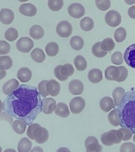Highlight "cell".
<instances>
[{
	"mask_svg": "<svg viewBox=\"0 0 135 152\" xmlns=\"http://www.w3.org/2000/svg\"><path fill=\"white\" fill-rule=\"evenodd\" d=\"M45 97L36 87L22 84L9 95L3 103V110L10 116L30 125L42 111Z\"/></svg>",
	"mask_w": 135,
	"mask_h": 152,
	"instance_id": "1",
	"label": "cell"
},
{
	"mask_svg": "<svg viewBox=\"0 0 135 152\" xmlns=\"http://www.w3.org/2000/svg\"><path fill=\"white\" fill-rule=\"evenodd\" d=\"M117 109L122 128H128L135 134V90L125 93Z\"/></svg>",
	"mask_w": 135,
	"mask_h": 152,
	"instance_id": "2",
	"label": "cell"
},
{
	"mask_svg": "<svg viewBox=\"0 0 135 152\" xmlns=\"http://www.w3.org/2000/svg\"><path fill=\"white\" fill-rule=\"evenodd\" d=\"M26 135L31 140H35L38 144L46 142L49 137L47 129L37 123L32 124L29 125Z\"/></svg>",
	"mask_w": 135,
	"mask_h": 152,
	"instance_id": "3",
	"label": "cell"
},
{
	"mask_svg": "<svg viewBox=\"0 0 135 152\" xmlns=\"http://www.w3.org/2000/svg\"><path fill=\"white\" fill-rule=\"evenodd\" d=\"M74 66L70 64L57 66L54 69L55 76L62 81L66 80L69 76H72L74 74Z\"/></svg>",
	"mask_w": 135,
	"mask_h": 152,
	"instance_id": "4",
	"label": "cell"
},
{
	"mask_svg": "<svg viewBox=\"0 0 135 152\" xmlns=\"http://www.w3.org/2000/svg\"><path fill=\"white\" fill-rule=\"evenodd\" d=\"M102 144L105 146H110L114 144H119L122 140L119 135L118 130L112 129L104 133L100 137Z\"/></svg>",
	"mask_w": 135,
	"mask_h": 152,
	"instance_id": "5",
	"label": "cell"
},
{
	"mask_svg": "<svg viewBox=\"0 0 135 152\" xmlns=\"http://www.w3.org/2000/svg\"><path fill=\"white\" fill-rule=\"evenodd\" d=\"M120 14L115 10H110L105 15V21L106 23L112 27H116L121 22Z\"/></svg>",
	"mask_w": 135,
	"mask_h": 152,
	"instance_id": "6",
	"label": "cell"
},
{
	"mask_svg": "<svg viewBox=\"0 0 135 152\" xmlns=\"http://www.w3.org/2000/svg\"><path fill=\"white\" fill-rule=\"evenodd\" d=\"M56 31L58 36L62 38H68L72 32V26L69 22L62 21L57 25Z\"/></svg>",
	"mask_w": 135,
	"mask_h": 152,
	"instance_id": "7",
	"label": "cell"
},
{
	"mask_svg": "<svg viewBox=\"0 0 135 152\" xmlns=\"http://www.w3.org/2000/svg\"><path fill=\"white\" fill-rule=\"evenodd\" d=\"M34 45L33 41L28 37H22L16 43L17 49L23 53H28L34 47Z\"/></svg>",
	"mask_w": 135,
	"mask_h": 152,
	"instance_id": "8",
	"label": "cell"
},
{
	"mask_svg": "<svg viewBox=\"0 0 135 152\" xmlns=\"http://www.w3.org/2000/svg\"><path fill=\"white\" fill-rule=\"evenodd\" d=\"M69 106L71 112L73 114H80L85 108V100L81 97H76L70 101Z\"/></svg>",
	"mask_w": 135,
	"mask_h": 152,
	"instance_id": "9",
	"label": "cell"
},
{
	"mask_svg": "<svg viewBox=\"0 0 135 152\" xmlns=\"http://www.w3.org/2000/svg\"><path fill=\"white\" fill-rule=\"evenodd\" d=\"M68 11L71 17L76 19H80L85 14V10L80 3H74L69 5Z\"/></svg>",
	"mask_w": 135,
	"mask_h": 152,
	"instance_id": "10",
	"label": "cell"
},
{
	"mask_svg": "<svg viewBox=\"0 0 135 152\" xmlns=\"http://www.w3.org/2000/svg\"><path fill=\"white\" fill-rule=\"evenodd\" d=\"M86 152H101L102 146L100 145L97 138L94 136H89L85 140Z\"/></svg>",
	"mask_w": 135,
	"mask_h": 152,
	"instance_id": "11",
	"label": "cell"
},
{
	"mask_svg": "<svg viewBox=\"0 0 135 152\" xmlns=\"http://www.w3.org/2000/svg\"><path fill=\"white\" fill-rule=\"evenodd\" d=\"M123 58L128 66L135 69V43L131 45L126 49Z\"/></svg>",
	"mask_w": 135,
	"mask_h": 152,
	"instance_id": "12",
	"label": "cell"
},
{
	"mask_svg": "<svg viewBox=\"0 0 135 152\" xmlns=\"http://www.w3.org/2000/svg\"><path fill=\"white\" fill-rule=\"evenodd\" d=\"M61 87L60 83L54 79L47 80L46 83V90L47 94L53 97L59 95L60 92Z\"/></svg>",
	"mask_w": 135,
	"mask_h": 152,
	"instance_id": "13",
	"label": "cell"
},
{
	"mask_svg": "<svg viewBox=\"0 0 135 152\" xmlns=\"http://www.w3.org/2000/svg\"><path fill=\"white\" fill-rule=\"evenodd\" d=\"M14 13L11 10L2 9L0 11V21L2 23L9 25L14 21Z\"/></svg>",
	"mask_w": 135,
	"mask_h": 152,
	"instance_id": "14",
	"label": "cell"
},
{
	"mask_svg": "<svg viewBox=\"0 0 135 152\" xmlns=\"http://www.w3.org/2000/svg\"><path fill=\"white\" fill-rule=\"evenodd\" d=\"M19 10L21 14L27 17H33L37 13L36 6L31 3L22 4L19 7Z\"/></svg>",
	"mask_w": 135,
	"mask_h": 152,
	"instance_id": "15",
	"label": "cell"
},
{
	"mask_svg": "<svg viewBox=\"0 0 135 152\" xmlns=\"http://www.w3.org/2000/svg\"><path fill=\"white\" fill-rule=\"evenodd\" d=\"M57 107V102L53 98H47L43 100L42 112L46 115L51 114L55 111Z\"/></svg>",
	"mask_w": 135,
	"mask_h": 152,
	"instance_id": "16",
	"label": "cell"
},
{
	"mask_svg": "<svg viewBox=\"0 0 135 152\" xmlns=\"http://www.w3.org/2000/svg\"><path fill=\"white\" fill-rule=\"evenodd\" d=\"M69 90L72 95H81L84 90L83 83L77 79L71 81L69 83Z\"/></svg>",
	"mask_w": 135,
	"mask_h": 152,
	"instance_id": "17",
	"label": "cell"
},
{
	"mask_svg": "<svg viewBox=\"0 0 135 152\" xmlns=\"http://www.w3.org/2000/svg\"><path fill=\"white\" fill-rule=\"evenodd\" d=\"M19 82L15 79H12L7 81L2 87L3 93L6 95L11 94L19 87Z\"/></svg>",
	"mask_w": 135,
	"mask_h": 152,
	"instance_id": "18",
	"label": "cell"
},
{
	"mask_svg": "<svg viewBox=\"0 0 135 152\" xmlns=\"http://www.w3.org/2000/svg\"><path fill=\"white\" fill-rule=\"evenodd\" d=\"M105 77L110 81L116 80L120 75V69L117 66H110L107 67L104 72Z\"/></svg>",
	"mask_w": 135,
	"mask_h": 152,
	"instance_id": "19",
	"label": "cell"
},
{
	"mask_svg": "<svg viewBox=\"0 0 135 152\" xmlns=\"http://www.w3.org/2000/svg\"><path fill=\"white\" fill-rule=\"evenodd\" d=\"M100 107L104 112H110L115 107L114 100L110 97H104L100 101Z\"/></svg>",
	"mask_w": 135,
	"mask_h": 152,
	"instance_id": "20",
	"label": "cell"
},
{
	"mask_svg": "<svg viewBox=\"0 0 135 152\" xmlns=\"http://www.w3.org/2000/svg\"><path fill=\"white\" fill-rule=\"evenodd\" d=\"M17 77L22 83H28L31 80L32 71L27 67H22L18 72Z\"/></svg>",
	"mask_w": 135,
	"mask_h": 152,
	"instance_id": "21",
	"label": "cell"
},
{
	"mask_svg": "<svg viewBox=\"0 0 135 152\" xmlns=\"http://www.w3.org/2000/svg\"><path fill=\"white\" fill-rule=\"evenodd\" d=\"M88 76L89 81L93 83H99L103 79L102 71L97 68L91 69L88 73Z\"/></svg>",
	"mask_w": 135,
	"mask_h": 152,
	"instance_id": "22",
	"label": "cell"
},
{
	"mask_svg": "<svg viewBox=\"0 0 135 152\" xmlns=\"http://www.w3.org/2000/svg\"><path fill=\"white\" fill-rule=\"evenodd\" d=\"M55 114L62 118H66L70 115V111L67 104L64 102H59L57 104Z\"/></svg>",
	"mask_w": 135,
	"mask_h": 152,
	"instance_id": "23",
	"label": "cell"
},
{
	"mask_svg": "<svg viewBox=\"0 0 135 152\" xmlns=\"http://www.w3.org/2000/svg\"><path fill=\"white\" fill-rule=\"evenodd\" d=\"M32 146V142L28 138L23 137L19 141L18 145L19 152H30Z\"/></svg>",
	"mask_w": 135,
	"mask_h": 152,
	"instance_id": "24",
	"label": "cell"
},
{
	"mask_svg": "<svg viewBox=\"0 0 135 152\" xmlns=\"http://www.w3.org/2000/svg\"><path fill=\"white\" fill-rule=\"evenodd\" d=\"M44 34L45 31L43 28L38 25H34L32 26L29 31V35L31 38L36 40L41 39L44 36Z\"/></svg>",
	"mask_w": 135,
	"mask_h": 152,
	"instance_id": "25",
	"label": "cell"
},
{
	"mask_svg": "<svg viewBox=\"0 0 135 152\" xmlns=\"http://www.w3.org/2000/svg\"><path fill=\"white\" fill-rule=\"evenodd\" d=\"M125 93V90L121 87H117L114 89L112 93V97L114 98L115 106H118L120 104Z\"/></svg>",
	"mask_w": 135,
	"mask_h": 152,
	"instance_id": "26",
	"label": "cell"
},
{
	"mask_svg": "<svg viewBox=\"0 0 135 152\" xmlns=\"http://www.w3.org/2000/svg\"><path fill=\"white\" fill-rule=\"evenodd\" d=\"M31 57L37 63H42L45 59V53L40 48H35L31 52Z\"/></svg>",
	"mask_w": 135,
	"mask_h": 152,
	"instance_id": "27",
	"label": "cell"
},
{
	"mask_svg": "<svg viewBox=\"0 0 135 152\" xmlns=\"http://www.w3.org/2000/svg\"><path fill=\"white\" fill-rule=\"evenodd\" d=\"M108 118L109 123L114 127L120 125V119L119 117V113L117 109H114L108 114Z\"/></svg>",
	"mask_w": 135,
	"mask_h": 152,
	"instance_id": "28",
	"label": "cell"
},
{
	"mask_svg": "<svg viewBox=\"0 0 135 152\" xmlns=\"http://www.w3.org/2000/svg\"><path fill=\"white\" fill-rule=\"evenodd\" d=\"M74 64L78 71L85 70L87 67V62L85 58L80 55L76 56L74 59Z\"/></svg>",
	"mask_w": 135,
	"mask_h": 152,
	"instance_id": "29",
	"label": "cell"
},
{
	"mask_svg": "<svg viewBox=\"0 0 135 152\" xmlns=\"http://www.w3.org/2000/svg\"><path fill=\"white\" fill-rule=\"evenodd\" d=\"M70 44L71 47L74 50L78 51L83 47L84 41L83 39L78 36H74L70 40Z\"/></svg>",
	"mask_w": 135,
	"mask_h": 152,
	"instance_id": "30",
	"label": "cell"
},
{
	"mask_svg": "<svg viewBox=\"0 0 135 152\" xmlns=\"http://www.w3.org/2000/svg\"><path fill=\"white\" fill-rule=\"evenodd\" d=\"M12 128L14 132L18 134H23L25 133L26 124L24 121L21 120H16L12 124Z\"/></svg>",
	"mask_w": 135,
	"mask_h": 152,
	"instance_id": "31",
	"label": "cell"
},
{
	"mask_svg": "<svg viewBox=\"0 0 135 152\" xmlns=\"http://www.w3.org/2000/svg\"><path fill=\"white\" fill-rule=\"evenodd\" d=\"M81 28L85 31H90L94 27V21L90 17H85L80 22Z\"/></svg>",
	"mask_w": 135,
	"mask_h": 152,
	"instance_id": "32",
	"label": "cell"
},
{
	"mask_svg": "<svg viewBox=\"0 0 135 152\" xmlns=\"http://www.w3.org/2000/svg\"><path fill=\"white\" fill-rule=\"evenodd\" d=\"M47 54L50 57H54L58 53L59 48L57 43L55 42H49L45 48Z\"/></svg>",
	"mask_w": 135,
	"mask_h": 152,
	"instance_id": "33",
	"label": "cell"
},
{
	"mask_svg": "<svg viewBox=\"0 0 135 152\" xmlns=\"http://www.w3.org/2000/svg\"><path fill=\"white\" fill-rule=\"evenodd\" d=\"M13 61L11 57L8 56L0 57V70H9L12 66Z\"/></svg>",
	"mask_w": 135,
	"mask_h": 152,
	"instance_id": "34",
	"label": "cell"
},
{
	"mask_svg": "<svg viewBox=\"0 0 135 152\" xmlns=\"http://www.w3.org/2000/svg\"><path fill=\"white\" fill-rule=\"evenodd\" d=\"M101 42H98L93 45L91 48V51L93 55L97 58H103L108 54V52L104 51L101 48Z\"/></svg>",
	"mask_w": 135,
	"mask_h": 152,
	"instance_id": "35",
	"label": "cell"
},
{
	"mask_svg": "<svg viewBox=\"0 0 135 152\" xmlns=\"http://www.w3.org/2000/svg\"><path fill=\"white\" fill-rule=\"evenodd\" d=\"M115 47V43L113 39L110 38H107L103 40L101 43V48L104 51H110Z\"/></svg>",
	"mask_w": 135,
	"mask_h": 152,
	"instance_id": "36",
	"label": "cell"
},
{
	"mask_svg": "<svg viewBox=\"0 0 135 152\" xmlns=\"http://www.w3.org/2000/svg\"><path fill=\"white\" fill-rule=\"evenodd\" d=\"M19 37L18 31L14 28H9L5 33V38L9 41L12 42L17 39Z\"/></svg>",
	"mask_w": 135,
	"mask_h": 152,
	"instance_id": "37",
	"label": "cell"
},
{
	"mask_svg": "<svg viewBox=\"0 0 135 152\" xmlns=\"http://www.w3.org/2000/svg\"><path fill=\"white\" fill-rule=\"evenodd\" d=\"M127 32L125 28L120 27L116 30L114 33V38L117 42H121L125 40Z\"/></svg>",
	"mask_w": 135,
	"mask_h": 152,
	"instance_id": "38",
	"label": "cell"
},
{
	"mask_svg": "<svg viewBox=\"0 0 135 152\" xmlns=\"http://www.w3.org/2000/svg\"><path fill=\"white\" fill-rule=\"evenodd\" d=\"M47 4L51 10L53 11H58L62 8L64 2L62 0H49Z\"/></svg>",
	"mask_w": 135,
	"mask_h": 152,
	"instance_id": "39",
	"label": "cell"
},
{
	"mask_svg": "<svg viewBox=\"0 0 135 152\" xmlns=\"http://www.w3.org/2000/svg\"><path fill=\"white\" fill-rule=\"evenodd\" d=\"M119 135L123 141H127L131 140L133 136V132L128 128H121L118 130Z\"/></svg>",
	"mask_w": 135,
	"mask_h": 152,
	"instance_id": "40",
	"label": "cell"
},
{
	"mask_svg": "<svg viewBox=\"0 0 135 152\" xmlns=\"http://www.w3.org/2000/svg\"><path fill=\"white\" fill-rule=\"evenodd\" d=\"M96 5L98 9L102 11H105L109 9L111 7V1L109 0H104V1H96Z\"/></svg>",
	"mask_w": 135,
	"mask_h": 152,
	"instance_id": "41",
	"label": "cell"
},
{
	"mask_svg": "<svg viewBox=\"0 0 135 152\" xmlns=\"http://www.w3.org/2000/svg\"><path fill=\"white\" fill-rule=\"evenodd\" d=\"M112 62L116 65H120L123 63V57L121 52L117 51L115 52L112 56Z\"/></svg>",
	"mask_w": 135,
	"mask_h": 152,
	"instance_id": "42",
	"label": "cell"
},
{
	"mask_svg": "<svg viewBox=\"0 0 135 152\" xmlns=\"http://www.w3.org/2000/svg\"><path fill=\"white\" fill-rule=\"evenodd\" d=\"M120 152H135V145L131 142H124L120 147Z\"/></svg>",
	"mask_w": 135,
	"mask_h": 152,
	"instance_id": "43",
	"label": "cell"
},
{
	"mask_svg": "<svg viewBox=\"0 0 135 152\" xmlns=\"http://www.w3.org/2000/svg\"><path fill=\"white\" fill-rule=\"evenodd\" d=\"M11 49V46L9 43L4 40L0 41V55H7Z\"/></svg>",
	"mask_w": 135,
	"mask_h": 152,
	"instance_id": "44",
	"label": "cell"
},
{
	"mask_svg": "<svg viewBox=\"0 0 135 152\" xmlns=\"http://www.w3.org/2000/svg\"><path fill=\"white\" fill-rule=\"evenodd\" d=\"M119 68L120 69V75L118 78L117 79L116 81L118 83H121L125 80L128 77V69H127L125 66H119Z\"/></svg>",
	"mask_w": 135,
	"mask_h": 152,
	"instance_id": "45",
	"label": "cell"
},
{
	"mask_svg": "<svg viewBox=\"0 0 135 152\" xmlns=\"http://www.w3.org/2000/svg\"><path fill=\"white\" fill-rule=\"evenodd\" d=\"M47 81H42L38 85L39 92L42 95V96H45V97L49 96L48 94H47V90H46V83H47Z\"/></svg>",
	"mask_w": 135,
	"mask_h": 152,
	"instance_id": "46",
	"label": "cell"
},
{
	"mask_svg": "<svg viewBox=\"0 0 135 152\" xmlns=\"http://www.w3.org/2000/svg\"><path fill=\"white\" fill-rule=\"evenodd\" d=\"M128 14L131 19H135V5L132 6L129 8Z\"/></svg>",
	"mask_w": 135,
	"mask_h": 152,
	"instance_id": "47",
	"label": "cell"
},
{
	"mask_svg": "<svg viewBox=\"0 0 135 152\" xmlns=\"http://www.w3.org/2000/svg\"><path fill=\"white\" fill-rule=\"evenodd\" d=\"M30 152H44V151L42 148H41L40 146H36L34 147Z\"/></svg>",
	"mask_w": 135,
	"mask_h": 152,
	"instance_id": "48",
	"label": "cell"
},
{
	"mask_svg": "<svg viewBox=\"0 0 135 152\" xmlns=\"http://www.w3.org/2000/svg\"><path fill=\"white\" fill-rule=\"evenodd\" d=\"M57 152H71V151L66 147H60L58 149Z\"/></svg>",
	"mask_w": 135,
	"mask_h": 152,
	"instance_id": "49",
	"label": "cell"
},
{
	"mask_svg": "<svg viewBox=\"0 0 135 152\" xmlns=\"http://www.w3.org/2000/svg\"><path fill=\"white\" fill-rule=\"evenodd\" d=\"M7 75V72L5 70H0V80L4 78Z\"/></svg>",
	"mask_w": 135,
	"mask_h": 152,
	"instance_id": "50",
	"label": "cell"
},
{
	"mask_svg": "<svg viewBox=\"0 0 135 152\" xmlns=\"http://www.w3.org/2000/svg\"><path fill=\"white\" fill-rule=\"evenodd\" d=\"M4 152H17V151L14 149L12 148H9V149H7L5 150Z\"/></svg>",
	"mask_w": 135,
	"mask_h": 152,
	"instance_id": "51",
	"label": "cell"
},
{
	"mask_svg": "<svg viewBox=\"0 0 135 152\" xmlns=\"http://www.w3.org/2000/svg\"><path fill=\"white\" fill-rule=\"evenodd\" d=\"M125 2L128 4V5H131L135 3V1H125Z\"/></svg>",
	"mask_w": 135,
	"mask_h": 152,
	"instance_id": "52",
	"label": "cell"
},
{
	"mask_svg": "<svg viewBox=\"0 0 135 152\" xmlns=\"http://www.w3.org/2000/svg\"><path fill=\"white\" fill-rule=\"evenodd\" d=\"M3 110V104L1 100L0 99V114H1V113L2 112Z\"/></svg>",
	"mask_w": 135,
	"mask_h": 152,
	"instance_id": "53",
	"label": "cell"
},
{
	"mask_svg": "<svg viewBox=\"0 0 135 152\" xmlns=\"http://www.w3.org/2000/svg\"><path fill=\"white\" fill-rule=\"evenodd\" d=\"M133 140H134V142H135V134H134V137H133Z\"/></svg>",
	"mask_w": 135,
	"mask_h": 152,
	"instance_id": "54",
	"label": "cell"
},
{
	"mask_svg": "<svg viewBox=\"0 0 135 152\" xmlns=\"http://www.w3.org/2000/svg\"><path fill=\"white\" fill-rule=\"evenodd\" d=\"M2 152V147L0 146V152Z\"/></svg>",
	"mask_w": 135,
	"mask_h": 152,
	"instance_id": "55",
	"label": "cell"
}]
</instances>
